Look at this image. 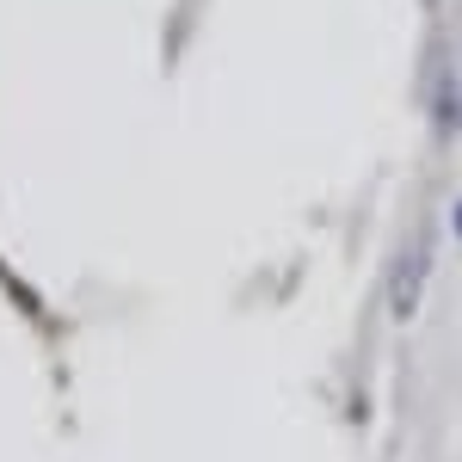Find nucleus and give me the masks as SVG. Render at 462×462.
<instances>
[{"mask_svg": "<svg viewBox=\"0 0 462 462\" xmlns=\"http://www.w3.org/2000/svg\"><path fill=\"white\" fill-rule=\"evenodd\" d=\"M420 278H426V241H413V253L401 259V296H394V309H401V315L413 309V296H420Z\"/></svg>", "mask_w": 462, "mask_h": 462, "instance_id": "nucleus-1", "label": "nucleus"}]
</instances>
